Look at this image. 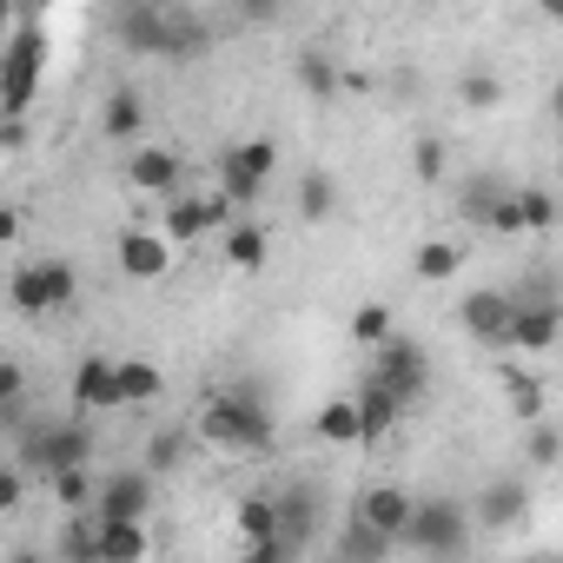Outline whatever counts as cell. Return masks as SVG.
<instances>
[{"instance_id":"obj_1","label":"cell","mask_w":563,"mask_h":563,"mask_svg":"<svg viewBox=\"0 0 563 563\" xmlns=\"http://www.w3.org/2000/svg\"><path fill=\"white\" fill-rule=\"evenodd\" d=\"M199 444L232 451V457H272L278 451V418L258 385H219L199 398Z\"/></svg>"},{"instance_id":"obj_2","label":"cell","mask_w":563,"mask_h":563,"mask_svg":"<svg viewBox=\"0 0 563 563\" xmlns=\"http://www.w3.org/2000/svg\"><path fill=\"white\" fill-rule=\"evenodd\" d=\"M80 299V265L74 258H21L8 272V306L21 319H60Z\"/></svg>"},{"instance_id":"obj_3","label":"cell","mask_w":563,"mask_h":563,"mask_svg":"<svg viewBox=\"0 0 563 563\" xmlns=\"http://www.w3.org/2000/svg\"><path fill=\"white\" fill-rule=\"evenodd\" d=\"M41 80H47V34H41V14H21V27L8 34V54H0V113H27Z\"/></svg>"},{"instance_id":"obj_4","label":"cell","mask_w":563,"mask_h":563,"mask_svg":"<svg viewBox=\"0 0 563 563\" xmlns=\"http://www.w3.org/2000/svg\"><path fill=\"white\" fill-rule=\"evenodd\" d=\"M517 319H510V352H550L563 339V292L550 272H523L517 278Z\"/></svg>"},{"instance_id":"obj_5","label":"cell","mask_w":563,"mask_h":563,"mask_svg":"<svg viewBox=\"0 0 563 563\" xmlns=\"http://www.w3.org/2000/svg\"><path fill=\"white\" fill-rule=\"evenodd\" d=\"M471 537H477L471 504H457V497H418V510H411L398 550H418V556H464Z\"/></svg>"},{"instance_id":"obj_6","label":"cell","mask_w":563,"mask_h":563,"mask_svg":"<svg viewBox=\"0 0 563 563\" xmlns=\"http://www.w3.org/2000/svg\"><path fill=\"white\" fill-rule=\"evenodd\" d=\"M113 47L133 60H173L179 47V14L166 0H140V8H113Z\"/></svg>"},{"instance_id":"obj_7","label":"cell","mask_w":563,"mask_h":563,"mask_svg":"<svg viewBox=\"0 0 563 563\" xmlns=\"http://www.w3.org/2000/svg\"><path fill=\"white\" fill-rule=\"evenodd\" d=\"M239 199L232 192H179V199H159V225L173 245H199V239H219L232 225Z\"/></svg>"},{"instance_id":"obj_8","label":"cell","mask_w":563,"mask_h":563,"mask_svg":"<svg viewBox=\"0 0 563 563\" xmlns=\"http://www.w3.org/2000/svg\"><path fill=\"white\" fill-rule=\"evenodd\" d=\"M272 173H278V146L272 140H232L219 153V192H232L239 206H258Z\"/></svg>"},{"instance_id":"obj_9","label":"cell","mask_w":563,"mask_h":563,"mask_svg":"<svg viewBox=\"0 0 563 563\" xmlns=\"http://www.w3.org/2000/svg\"><path fill=\"white\" fill-rule=\"evenodd\" d=\"M510 319H517V292L510 286H477L457 299V332L477 339L484 352H510Z\"/></svg>"},{"instance_id":"obj_10","label":"cell","mask_w":563,"mask_h":563,"mask_svg":"<svg viewBox=\"0 0 563 563\" xmlns=\"http://www.w3.org/2000/svg\"><path fill=\"white\" fill-rule=\"evenodd\" d=\"M372 378H385L405 405H424V391H431V352L418 339L391 332L385 345H372Z\"/></svg>"},{"instance_id":"obj_11","label":"cell","mask_w":563,"mask_h":563,"mask_svg":"<svg viewBox=\"0 0 563 563\" xmlns=\"http://www.w3.org/2000/svg\"><path fill=\"white\" fill-rule=\"evenodd\" d=\"M93 510L100 517H153L159 510V471L153 464H113V471H100Z\"/></svg>"},{"instance_id":"obj_12","label":"cell","mask_w":563,"mask_h":563,"mask_svg":"<svg viewBox=\"0 0 563 563\" xmlns=\"http://www.w3.org/2000/svg\"><path fill=\"white\" fill-rule=\"evenodd\" d=\"M173 239H166V225H126L120 239H113V258H120V272L133 278V286H159V278L173 272Z\"/></svg>"},{"instance_id":"obj_13","label":"cell","mask_w":563,"mask_h":563,"mask_svg":"<svg viewBox=\"0 0 563 563\" xmlns=\"http://www.w3.org/2000/svg\"><path fill=\"white\" fill-rule=\"evenodd\" d=\"M126 186L146 192V199H179L186 192V159L173 146H159V140H140L126 153Z\"/></svg>"},{"instance_id":"obj_14","label":"cell","mask_w":563,"mask_h":563,"mask_svg":"<svg viewBox=\"0 0 563 563\" xmlns=\"http://www.w3.org/2000/svg\"><path fill=\"white\" fill-rule=\"evenodd\" d=\"M67 398H74V411H87V418H100V411H126V391H120V358L87 352V358L74 365V378H67Z\"/></svg>"},{"instance_id":"obj_15","label":"cell","mask_w":563,"mask_h":563,"mask_svg":"<svg viewBox=\"0 0 563 563\" xmlns=\"http://www.w3.org/2000/svg\"><path fill=\"white\" fill-rule=\"evenodd\" d=\"M325 530V490L319 484H286L278 490V537L292 543V556H306Z\"/></svg>"},{"instance_id":"obj_16","label":"cell","mask_w":563,"mask_h":563,"mask_svg":"<svg viewBox=\"0 0 563 563\" xmlns=\"http://www.w3.org/2000/svg\"><path fill=\"white\" fill-rule=\"evenodd\" d=\"M530 510H537V497H530V477H490V484L477 490V504H471L477 530H517Z\"/></svg>"},{"instance_id":"obj_17","label":"cell","mask_w":563,"mask_h":563,"mask_svg":"<svg viewBox=\"0 0 563 563\" xmlns=\"http://www.w3.org/2000/svg\"><path fill=\"white\" fill-rule=\"evenodd\" d=\"M352 398H358V418H365V444H385V438L398 431V418L411 411V405H405L385 378H372V372H365V385H358Z\"/></svg>"},{"instance_id":"obj_18","label":"cell","mask_w":563,"mask_h":563,"mask_svg":"<svg viewBox=\"0 0 563 563\" xmlns=\"http://www.w3.org/2000/svg\"><path fill=\"white\" fill-rule=\"evenodd\" d=\"M352 510H358L365 523H378L385 537H398V543H405V523H411L418 497H411V490H398V484H372V490H358V497H352Z\"/></svg>"},{"instance_id":"obj_19","label":"cell","mask_w":563,"mask_h":563,"mask_svg":"<svg viewBox=\"0 0 563 563\" xmlns=\"http://www.w3.org/2000/svg\"><path fill=\"white\" fill-rule=\"evenodd\" d=\"M219 252H225L232 272H265V258H272V232H265V219H232V225L219 232Z\"/></svg>"},{"instance_id":"obj_20","label":"cell","mask_w":563,"mask_h":563,"mask_svg":"<svg viewBox=\"0 0 563 563\" xmlns=\"http://www.w3.org/2000/svg\"><path fill=\"white\" fill-rule=\"evenodd\" d=\"M140 556H153L146 517H100V563H140Z\"/></svg>"},{"instance_id":"obj_21","label":"cell","mask_w":563,"mask_h":563,"mask_svg":"<svg viewBox=\"0 0 563 563\" xmlns=\"http://www.w3.org/2000/svg\"><path fill=\"white\" fill-rule=\"evenodd\" d=\"M100 133L120 140V146H140V140H146V100H140L133 87H113L107 107H100Z\"/></svg>"},{"instance_id":"obj_22","label":"cell","mask_w":563,"mask_h":563,"mask_svg":"<svg viewBox=\"0 0 563 563\" xmlns=\"http://www.w3.org/2000/svg\"><path fill=\"white\" fill-rule=\"evenodd\" d=\"M292 74H299V93H306V100H339V93L352 87V80L339 74V60H332V54H319V47H299Z\"/></svg>"},{"instance_id":"obj_23","label":"cell","mask_w":563,"mask_h":563,"mask_svg":"<svg viewBox=\"0 0 563 563\" xmlns=\"http://www.w3.org/2000/svg\"><path fill=\"white\" fill-rule=\"evenodd\" d=\"M504 192H510V179H497V173H471V179L457 186V219L477 225V232H490V212H497Z\"/></svg>"},{"instance_id":"obj_24","label":"cell","mask_w":563,"mask_h":563,"mask_svg":"<svg viewBox=\"0 0 563 563\" xmlns=\"http://www.w3.org/2000/svg\"><path fill=\"white\" fill-rule=\"evenodd\" d=\"M312 431H319V444H365L358 398H352V391H345V398H325V405H319V418H312Z\"/></svg>"},{"instance_id":"obj_25","label":"cell","mask_w":563,"mask_h":563,"mask_svg":"<svg viewBox=\"0 0 563 563\" xmlns=\"http://www.w3.org/2000/svg\"><path fill=\"white\" fill-rule=\"evenodd\" d=\"M54 556L60 563H100V517L93 510H67V523L54 537Z\"/></svg>"},{"instance_id":"obj_26","label":"cell","mask_w":563,"mask_h":563,"mask_svg":"<svg viewBox=\"0 0 563 563\" xmlns=\"http://www.w3.org/2000/svg\"><path fill=\"white\" fill-rule=\"evenodd\" d=\"M292 206H299V219H306V225H325V219L339 212V179H332L325 166L299 173V192H292Z\"/></svg>"},{"instance_id":"obj_27","label":"cell","mask_w":563,"mask_h":563,"mask_svg":"<svg viewBox=\"0 0 563 563\" xmlns=\"http://www.w3.org/2000/svg\"><path fill=\"white\" fill-rule=\"evenodd\" d=\"M192 444H199V424H192V431H179V424H159V431L146 438V464H153L159 477H173V471H186Z\"/></svg>"},{"instance_id":"obj_28","label":"cell","mask_w":563,"mask_h":563,"mask_svg":"<svg viewBox=\"0 0 563 563\" xmlns=\"http://www.w3.org/2000/svg\"><path fill=\"white\" fill-rule=\"evenodd\" d=\"M120 391H126V411L159 405V398H166V372H159L153 358H120Z\"/></svg>"},{"instance_id":"obj_29","label":"cell","mask_w":563,"mask_h":563,"mask_svg":"<svg viewBox=\"0 0 563 563\" xmlns=\"http://www.w3.org/2000/svg\"><path fill=\"white\" fill-rule=\"evenodd\" d=\"M93 490H100L93 464H67V471H54V477H47L54 510H93Z\"/></svg>"},{"instance_id":"obj_30","label":"cell","mask_w":563,"mask_h":563,"mask_svg":"<svg viewBox=\"0 0 563 563\" xmlns=\"http://www.w3.org/2000/svg\"><path fill=\"white\" fill-rule=\"evenodd\" d=\"M411 272L424 278V286H444V278L464 272V245H451V239H424V245L411 252Z\"/></svg>"},{"instance_id":"obj_31","label":"cell","mask_w":563,"mask_h":563,"mask_svg":"<svg viewBox=\"0 0 563 563\" xmlns=\"http://www.w3.org/2000/svg\"><path fill=\"white\" fill-rule=\"evenodd\" d=\"M504 398H510V418L517 424H530V418H550V391H543V378H530V372H504Z\"/></svg>"},{"instance_id":"obj_32","label":"cell","mask_w":563,"mask_h":563,"mask_svg":"<svg viewBox=\"0 0 563 563\" xmlns=\"http://www.w3.org/2000/svg\"><path fill=\"white\" fill-rule=\"evenodd\" d=\"M232 517H239V537H245V543L278 537V490H245Z\"/></svg>"},{"instance_id":"obj_33","label":"cell","mask_w":563,"mask_h":563,"mask_svg":"<svg viewBox=\"0 0 563 563\" xmlns=\"http://www.w3.org/2000/svg\"><path fill=\"white\" fill-rule=\"evenodd\" d=\"M398 550V537H385L378 523H365L358 510L345 517V530H339V556H352V563H365V556H391Z\"/></svg>"},{"instance_id":"obj_34","label":"cell","mask_w":563,"mask_h":563,"mask_svg":"<svg viewBox=\"0 0 563 563\" xmlns=\"http://www.w3.org/2000/svg\"><path fill=\"white\" fill-rule=\"evenodd\" d=\"M517 212H523V232H530V239H543V232H556L563 199H556L550 186H517Z\"/></svg>"},{"instance_id":"obj_35","label":"cell","mask_w":563,"mask_h":563,"mask_svg":"<svg viewBox=\"0 0 563 563\" xmlns=\"http://www.w3.org/2000/svg\"><path fill=\"white\" fill-rule=\"evenodd\" d=\"M523 457H530V471H556L563 464V431L550 418H530L523 424Z\"/></svg>"},{"instance_id":"obj_36","label":"cell","mask_w":563,"mask_h":563,"mask_svg":"<svg viewBox=\"0 0 563 563\" xmlns=\"http://www.w3.org/2000/svg\"><path fill=\"white\" fill-rule=\"evenodd\" d=\"M391 332H398V325H391V306H385V299H365V306L352 312V345H358V352L385 345Z\"/></svg>"},{"instance_id":"obj_37","label":"cell","mask_w":563,"mask_h":563,"mask_svg":"<svg viewBox=\"0 0 563 563\" xmlns=\"http://www.w3.org/2000/svg\"><path fill=\"white\" fill-rule=\"evenodd\" d=\"M457 100H464L471 113H490V107H504V80H497V74H477V67H471V74L457 80Z\"/></svg>"},{"instance_id":"obj_38","label":"cell","mask_w":563,"mask_h":563,"mask_svg":"<svg viewBox=\"0 0 563 563\" xmlns=\"http://www.w3.org/2000/svg\"><path fill=\"white\" fill-rule=\"evenodd\" d=\"M27 464L21 457H8V464H0V517H21V504H27Z\"/></svg>"},{"instance_id":"obj_39","label":"cell","mask_w":563,"mask_h":563,"mask_svg":"<svg viewBox=\"0 0 563 563\" xmlns=\"http://www.w3.org/2000/svg\"><path fill=\"white\" fill-rule=\"evenodd\" d=\"M444 166H451V159H444V140H438V133H424V140L411 146V173H418L424 186H438V179H444Z\"/></svg>"},{"instance_id":"obj_40","label":"cell","mask_w":563,"mask_h":563,"mask_svg":"<svg viewBox=\"0 0 563 563\" xmlns=\"http://www.w3.org/2000/svg\"><path fill=\"white\" fill-rule=\"evenodd\" d=\"M206 47H212V27L192 21V14H179V47H173V60H192V54H206Z\"/></svg>"},{"instance_id":"obj_41","label":"cell","mask_w":563,"mask_h":563,"mask_svg":"<svg viewBox=\"0 0 563 563\" xmlns=\"http://www.w3.org/2000/svg\"><path fill=\"white\" fill-rule=\"evenodd\" d=\"M490 232L497 239H523V212H517V186L497 199V212H490Z\"/></svg>"},{"instance_id":"obj_42","label":"cell","mask_w":563,"mask_h":563,"mask_svg":"<svg viewBox=\"0 0 563 563\" xmlns=\"http://www.w3.org/2000/svg\"><path fill=\"white\" fill-rule=\"evenodd\" d=\"M232 14L252 21V27H272L278 14H286V0H232Z\"/></svg>"},{"instance_id":"obj_43","label":"cell","mask_w":563,"mask_h":563,"mask_svg":"<svg viewBox=\"0 0 563 563\" xmlns=\"http://www.w3.org/2000/svg\"><path fill=\"white\" fill-rule=\"evenodd\" d=\"M54 0H8V14H47Z\"/></svg>"},{"instance_id":"obj_44","label":"cell","mask_w":563,"mask_h":563,"mask_svg":"<svg viewBox=\"0 0 563 563\" xmlns=\"http://www.w3.org/2000/svg\"><path fill=\"white\" fill-rule=\"evenodd\" d=\"M537 14H543L550 27H563V0H537Z\"/></svg>"},{"instance_id":"obj_45","label":"cell","mask_w":563,"mask_h":563,"mask_svg":"<svg viewBox=\"0 0 563 563\" xmlns=\"http://www.w3.org/2000/svg\"><path fill=\"white\" fill-rule=\"evenodd\" d=\"M550 113H556V126H563V80L550 87Z\"/></svg>"},{"instance_id":"obj_46","label":"cell","mask_w":563,"mask_h":563,"mask_svg":"<svg viewBox=\"0 0 563 563\" xmlns=\"http://www.w3.org/2000/svg\"><path fill=\"white\" fill-rule=\"evenodd\" d=\"M113 8H140V0H113Z\"/></svg>"},{"instance_id":"obj_47","label":"cell","mask_w":563,"mask_h":563,"mask_svg":"<svg viewBox=\"0 0 563 563\" xmlns=\"http://www.w3.org/2000/svg\"><path fill=\"white\" fill-rule=\"evenodd\" d=\"M556 153H563V126H556Z\"/></svg>"}]
</instances>
